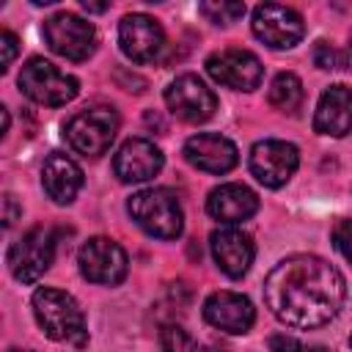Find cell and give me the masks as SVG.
I'll list each match as a JSON object with an SVG mask.
<instances>
[{
    "label": "cell",
    "instance_id": "obj_1",
    "mask_svg": "<svg viewBox=\"0 0 352 352\" xmlns=\"http://www.w3.org/2000/svg\"><path fill=\"white\" fill-rule=\"evenodd\" d=\"M346 280L324 258L297 253L278 261L264 280V302L278 322L297 330L327 324L344 305Z\"/></svg>",
    "mask_w": 352,
    "mask_h": 352
},
{
    "label": "cell",
    "instance_id": "obj_2",
    "mask_svg": "<svg viewBox=\"0 0 352 352\" xmlns=\"http://www.w3.org/2000/svg\"><path fill=\"white\" fill-rule=\"evenodd\" d=\"M30 305H33V316L47 338L72 344V346H82L88 341L85 316L72 294L52 289V286H41L33 292Z\"/></svg>",
    "mask_w": 352,
    "mask_h": 352
},
{
    "label": "cell",
    "instance_id": "obj_3",
    "mask_svg": "<svg viewBox=\"0 0 352 352\" xmlns=\"http://www.w3.org/2000/svg\"><path fill=\"white\" fill-rule=\"evenodd\" d=\"M126 212L148 236L157 239H176L184 228L182 204L168 187H146L132 192V198L126 201Z\"/></svg>",
    "mask_w": 352,
    "mask_h": 352
},
{
    "label": "cell",
    "instance_id": "obj_4",
    "mask_svg": "<svg viewBox=\"0 0 352 352\" xmlns=\"http://www.w3.org/2000/svg\"><path fill=\"white\" fill-rule=\"evenodd\" d=\"M16 82L28 99H33L36 104H47V107H60L72 102L80 91V82L72 74L60 72L55 63L44 58H28Z\"/></svg>",
    "mask_w": 352,
    "mask_h": 352
},
{
    "label": "cell",
    "instance_id": "obj_5",
    "mask_svg": "<svg viewBox=\"0 0 352 352\" xmlns=\"http://www.w3.org/2000/svg\"><path fill=\"white\" fill-rule=\"evenodd\" d=\"M118 132V113L113 107H88L72 116L63 126L66 143L85 157H102Z\"/></svg>",
    "mask_w": 352,
    "mask_h": 352
},
{
    "label": "cell",
    "instance_id": "obj_6",
    "mask_svg": "<svg viewBox=\"0 0 352 352\" xmlns=\"http://www.w3.org/2000/svg\"><path fill=\"white\" fill-rule=\"evenodd\" d=\"M55 258V231L47 226L28 228L11 248H8V270L19 283H36Z\"/></svg>",
    "mask_w": 352,
    "mask_h": 352
},
{
    "label": "cell",
    "instance_id": "obj_7",
    "mask_svg": "<svg viewBox=\"0 0 352 352\" xmlns=\"http://www.w3.org/2000/svg\"><path fill=\"white\" fill-rule=\"evenodd\" d=\"M41 33H44L47 47L66 60H85L96 50V28L91 22H85L82 16L69 14V11L52 14L44 22Z\"/></svg>",
    "mask_w": 352,
    "mask_h": 352
},
{
    "label": "cell",
    "instance_id": "obj_8",
    "mask_svg": "<svg viewBox=\"0 0 352 352\" xmlns=\"http://www.w3.org/2000/svg\"><path fill=\"white\" fill-rule=\"evenodd\" d=\"M77 264L82 278L99 286H118L129 270L126 250L110 236H91L88 242H82Z\"/></svg>",
    "mask_w": 352,
    "mask_h": 352
},
{
    "label": "cell",
    "instance_id": "obj_9",
    "mask_svg": "<svg viewBox=\"0 0 352 352\" xmlns=\"http://www.w3.org/2000/svg\"><path fill=\"white\" fill-rule=\"evenodd\" d=\"M253 36L267 44L270 50H292L302 36H305V22L302 16L289 8V6H278V3H261L253 8V19H250Z\"/></svg>",
    "mask_w": 352,
    "mask_h": 352
},
{
    "label": "cell",
    "instance_id": "obj_10",
    "mask_svg": "<svg viewBox=\"0 0 352 352\" xmlns=\"http://www.w3.org/2000/svg\"><path fill=\"white\" fill-rule=\"evenodd\" d=\"M165 104L176 118L187 124H204L214 116L217 96L198 74H179L165 88Z\"/></svg>",
    "mask_w": 352,
    "mask_h": 352
},
{
    "label": "cell",
    "instance_id": "obj_11",
    "mask_svg": "<svg viewBox=\"0 0 352 352\" xmlns=\"http://www.w3.org/2000/svg\"><path fill=\"white\" fill-rule=\"evenodd\" d=\"M297 165H300L297 146H292L286 140H275V138L253 143L250 157H248V168L256 176V182L264 187H272V190L283 187L294 176Z\"/></svg>",
    "mask_w": 352,
    "mask_h": 352
},
{
    "label": "cell",
    "instance_id": "obj_12",
    "mask_svg": "<svg viewBox=\"0 0 352 352\" xmlns=\"http://www.w3.org/2000/svg\"><path fill=\"white\" fill-rule=\"evenodd\" d=\"M206 72L214 82L234 91H256L264 77L261 60L250 50H236V47L212 52L206 58Z\"/></svg>",
    "mask_w": 352,
    "mask_h": 352
},
{
    "label": "cell",
    "instance_id": "obj_13",
    "mask_svg": "<svg viewBox=\"0 0 352 352\" xmlns=\"http://www.w3.org/2000/svg\"><path fill=\"white\" fill-rule=\"evenodd\" d=\"M118 44L132 63H154L165 50V30L148 14H126L118 22Z\"/></svg>",
    "mask_w": 352,
    "mask_h": 352
},
{
    "label": "cell",
    "instance_id": "obj_14",
    "mask_svg": "<svg viewBox=\"0 0 352 352\" xmlns=\"http://www.w3.org/2000/svg\"><path fill=\"white\" fill-rule=\"evenodd\" d=\"M162 151L146 138H129L113 157V170L124 184L148 182L162 170Z\"/></svg>",
    "mask_w": 352,
    "mask_h": 352
},
{
    "label": "cell",
    "instance_id": "obj_15",
    "mask_svg": "<svg viewBox=\"0 0 352 352\" xmlns=\"http://www.w3.org/2000/svg\"><path fill=\"white\" fill-rule=\"evenodd\" d=\"M204 319L231 336H242L256 322L253 302L239 292H214L204 300Z\"/></svg>",
    "mask_w": 352,
    "mask_h": 352
},
{
    "label": "cell",
    "instance_id": "obj_16",
    "mask_svg": "<svg viewBox=\"0 0 352 352\" xmlns=\"http://www.w3.org/2000/svg\"><path fill=\"white\" fill-rule=\"evenodd\" d=\"M212 245V256L214 264L220 267V272H226L228 278H242L256 256V245L250 239V234H245L236 226H223L217 231H212L209 236Z\"/></svg>",
    "mask_w": 352,
    "mask_h": 352
},
{
    "label": "cell",
    "instance_id": "obj_17",
    "mask_svg": "<svg viewBox=\"0 0 352 352\" xmlns=\"http://www.w3.org/2000/svg\"><path fill=\"white\" fill-rule=\"evenodd\" d=\"M184 160L204 170V173H228L239 154H236V146L226 138V135H217V132H198L192 138H187L184 143Z\"/></svg>",
    "mask_w": 352,
    "mask_h": 352
},
{
    "label": "cell",
    "instance_id": "obj_18",
    "mask_svg": "<svg viewBox=\"0 0 352 352\" xmlns=\"http://www.w3.org/2000/svg\"><path fill=\"white\" fill-rule=\"evenodd\" d=\"M258 209V198L250 187L239 184V182H228V184H220L209 192L206 198V212L209 217H214L217 223L223 226H236L248 217H253Z\"/></svg>",
    "mask_w": 352,
    "mask_h": 352
},
{
    "label": "cell",
    "instance_id": "obj_19",
    "mask_svg": "<svg viewBox=\"0 0 352 352\" xmlns=\"http://www.w3.org/2000/svg\"><path fill=\"white\" fill-rule=\"evenodd\" d=\"M314 129L330 138H344L352 132V88L349 85H330L322 91L314 113Z\"/></svg>",
    "mask_w": 352,
    "mask_h": 352
},
{
    "label": "cell",
    "instance_id": "obj_20",
    "mask_svg": "<svg viewBox=\"0 0 352 352\" xmlns=\"http://www.w3.org/2000/svg\"><path fill=\"white\" fill-rule=\"evenodd\" d=\"M41 187L55 204L66 206L77 198V192L82 187V168L72 157L52 151L41 165Z\"/></svg>",
    "mask_w": 352,
    "mask_h": 352
},
{
    "label": "cell",
    "instance_id": "obj_21",
    "mask_svg": "<svg viewBox=\"0 0 352 352\" xmlns=\"http://www.w3.org/2000/svg\"><path fill=\"white\" fill-rule=\"evenodd\" d=\"M302 82L297 74L292 72H280L272 82H270V104L278 110V113H297L300 104H302Z\"/></svg>",
    "mask_w": 352,
    "mask_h": 352
},
{
    "label": "cell",
    "instance_id": "obj_22",
    "mask_svg": "<svg viewBox=\"0 0 352 352\" xmlns=\"http://www.w3.org/2000/svg\"><path fill=\"white\" fill-rule=\"evenodd\" d=\"M160 349L162 352H195V338L179 322H165L160 327Z\"/></svg>",
    "mask_w": 352,
    "mask_h": 352
},
{
    "label": "cell",
    "instance_id": "obj_23",
    "mask_svg": "<svg viewBox=\"0 0 352 352\" xmlns=\"http://www.w3.org/2000/svg\"><path fill=\"white\" fill-rule=\"evenodd\" d=\"M198 11L214 22V25H231L236 22L242 14H245V3H234V0H209V3H201Z\"/></svg>",
    "mask_w": 352,
    "mask_h": 352
},
{
    "label": "cell",
    "instance_id": "obj_24",
    "mask_svg": "<svg viewBox=\"0 0 352 352\" xmlns=\"http://www.w3.org/2000/svg\"><path fill=\"white\" fill-rule=\"evenodd\" d=\"M314 63L319 69H324V72H338V69L346 66V52H341L330 41H316V47H314Z\"/></svg>",
    "mask_w": 352,
    "mask_h": 352
},
{
    "label": "cell",
    "instance_id": "obj_25",
    "mask_svg": "<svg viewBox=\"0 0 352 352\" xmlns=\"http://www.w3.org/2000/svg\"><path fill=\"white\" fill-rule=\"evenodd\" d=\"M270 352H327V349L324 346H308L300 338L286 336V333H275L270 338Z\"/></svg>",
    "mask_w": 352,
    "mask_h": 352
},
{
    "label": "cell",
    "instance_id": "obj_26",
    "mask_svg": "<svg viewBox=\"0 0 352 352\" xmlns=\"http://www.w3.org/2000/svg\"><path fill=\"white\" fill-rule=\"evenodd\" d=\"M333 242L338 253L352 264V220H338L333 228Z\"/></svg>",
    "mask_w": 352,
    "mask_h": 352
},
{
    "label": "cell",
    "instance_id": "obj_27",
    "mask_svg": "<svg viewBox=\"0 0 352 352\" xmlns=\"http://www.w3.org/2000/svg\"><path fill=\"white\" fill-rule=\"evenodd\" d=\"M0 47H3V60H0V69L8 72V66L14 63L16 58V36L11 30H3L0 33Z\"/></svg>",
    "mask_w": 352,
    "mask_h": 352
},
{
    "label": "cell",
    "instance_id": "obj_28",
    "mask_svg": "<svg viewBox=\"0 0 352 352\" xmlns=\"http://www.w3.org/2000/svg\"><path fill=\"white\" fill-rule=\"evenodd\" d=\"M14 223V198L11 195H6V220H3V226L8 228Z\"/></svg>",
    "mask_w": 352,
    "mask_h": 352
},
{
    "label": "cell",
    "instance_id": "obj_29",
    "mask_svg": "<svg viewBox=\"0 0 352 352\" xmlns=\"http://www.w3.org/2000/svg\"><path fill=\"white\" fill-rule=\"evenodd\" d=\"M82 8H85V11H104L107 3H88V0H82Z\"/></svg>",
    "mask_w": 352,
    "mask_h": 352
},
{
    "label": "cell",
    "instance_id": "obj_30",
    "mask_svg": "<svg viewBox=\"0 0 352 352\" xmlns=\"http://www.w3.org/2000/svg\"><path fill=\"white\" fill-rule=\"evenodd\" d=\"M349 52H352V36H349Z\"/></svg>",
    "mask_w": 352,
    "mask_h": 352
},
{
    "label": "cell",
    "instance_id": "obj_31",
    "mask_svg": "<svg viewBox=\"0 0 352 352\" xmlns=\"http://www.w3.org/2000/svg\"><path fill=\"white\" fill-rule=\"evenodd\" d=\"M14 352H28V349H14Z\"/></svg>",
    "mask_w": 352,
    "mask_h": 352
},
{
    "label": "cell",
    "instance_id": "obj_32",
    "mask_svg": "<svg viewBox=\"0 0 352 352\" xmlns=\"http://www.w3.org/2000/svg\"><path fill=\"white\" fill-rule=\"evenodd\" d=\"M349 344H352V338H349Z\"/></svg>",
    "mask_w": 352,
    "mask_h": 352
}]
</instances>
